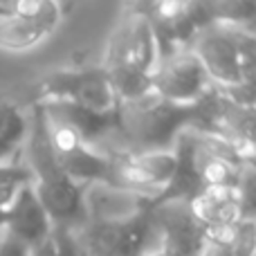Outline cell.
<instances>
[{
    "mask_svg": "<svg viewBox=\"0 0 256 256\" xmlns=\"http://www.w3.org/2000/svg\"><path fill=\"white\" fill-rule=\"evenodd\" d=\"M191 52L198 56L207 76L218 88H230V86H236L243 79L240 61L238 54H236V45L230 27L212 25L209 30H204L196 38Z\"/></svg>",
    "mask_w": 256,
    "mask_h": 256,
    "instance_id": "obj_9",
    "label": "cell"
},
{
    "mask_svg": "<svg viewBox=\"0 0 256 256\" xmlns=\"http://www.w3.org/2000/svg\"><path fill=\"white\" fill-rule=\"evenodd\" d=\"M34 250L30 245H25L22 240H18L16 236L2 232L0 234V256H32Z\"/></svg>",
    "mask_w": 256,
    "mask_h": 256,
    "instance_id": "obj_20",
    "label": "cell"
},
{
    "mask_svg": "<svg viewBox=\"0 0 256 256\" xmlns=\"http://www.w3.org/2000/svg\"><path fill=\"white\" fill-rule=\"evenodd\" d=\"M158 245L166 256H200L204 248V230L191 214L189 202H168L153 207Z\"/></svg>",
    "mask_w": 256,
    "mask_h": 256,
    "instance_id": "obj_8",
    "label": "cell"
},
{
    "mask_svg": "<svg viewBox=\"0 0 256 256\" xmlns=\"http://www.w3.org/2000/svg\"><path fill=\"white\" fill-rule=\"evenodd\" d=\"M189 207L204 232L232 230L243 220L236 186H204Z\"/></svg>",
    "mask_w": 256,
    "mask_h": 256,
    "instance_id": "obj_11",
    "label": "cell"
},
{
    "mask_svg": "<svg viewBox=\"0 0 256 256\" xmlns=\"http://www.w3.org/2000/svg\"><path fill=\"white\" fill-rule=\"evenodd\" d=\"M25 150L27 162H30L27 166L34 176L32 186L48 212L52 225L81 232L88 222V212H86L88 186L68 178L66 171L58 166L52 144H50L48 122H45L40 104H34L30 110V132L25 140Z\"/></svg>",
    "mask_w": 256,
    "mask_h": 256,
    "instance_id": "obj_1",
    "label": "cell"
},
{
    "mask_svg": "<svg viewBox=\"0 0 256 256\" xmlns=\"http://www.w3.org/2000/svg\"><path fill=\"white\" fill-rule=\"evenodd\" d=\"M52 220H50L45 207L40 204L34 186L22 184L16 189L12 202L7 207V218H4V232L16 236L32 250H38L40 245L48 243L52 234Z\"/></svg>",
    "mask_w": 256,
    "mask_h": 256,
    "instance_id": "obj_10",
    "label": "cell"
},
{
    "mask_svg": "<svg viewBox=\"0 0 256 256\" xmlns=\"http://www.w3.org/2000/svg\"><path fill=\"white\" fill-rule=\"evenodd\" d=\"M50 254L52 256H88L81 243V236L70 227H52L50 234Z\"/></svg>",
    "mask_w": 256,
    "mask_h": 256,
    "instance_id": "obj_15",
    "label": "cell"
},
{
    "mask_svg": "<svg viewBox=\"0 0 256 256\" xmlns=\"http://www.w3.org/2000/svg\"><path fill=\"white\" fill-rule=\"evenodd\" d=\"M230 32L236 45L243 79L245 76H256V34L248 30H240V27H230Z\"/></svg>",
    "mask_w": 256,
    "mask_h": 256,
    "instance_id": "obj_14",
    "label": "cell"
},
{
    "mask_svg": "<svg viewBox=\"0 0 256 256\" xmlns=\"http://www.w3.org/2000/svg\"><path fill=\"white\" fill-rule=\"evenodd\" d=\"M236 196H238V204H240L243 218H256V171H252V168L245 166V164L238 173Z\"/></svg>",
    "mask_w": 256,
    "mask_h": 256,
    "instance_id": "obj_16",
    "label": "cell"
},
{
    "mask_svg": "<svg viewBox=\"0 0 256 256\" xmlns=\"http://www.w3.org/2000/svg\"><path fill=\"white\" fill-rule=\"evenodd\" d=\"M43 102H70L94 112H110L120 106L104 66L56 70L48 74L36 90V104Z\"/></svg>",
    "mask_w": 256,
    "mask_h": 256,
    "instance_id": "obj_3",
    "label": "cell"
},
{
    "mask_svg": "<svg viewBox=\"0 0 256 256\" xmlns=\"http://www.w3.org/2000/svg\"><path fill=\"white\" fill-rule=\"evenodd\" d=\"M212 88V79L191 50L178 52L168 61L160 63L153 72V92L171 104L191 106L200 102Z\"/></svg>",
    "mask_w": 256,
    "mask_h": 256,
    "instance_id": "obj_7",
    "label": "cell"
},
{
    "mask_svg": "<svg viewBox=\"0 0 256 256\" xmlns=\"http://www.w3.org/2000/svg\"><path fill=\"white\" fill-rule=\"evenodd\" d=\"M16 189H0V234L4 232V218H7V207L12 202Z\"/></svg>",
    "mask_w": 256,
    "mask_h": 256,
    "instance_id": "obj_21",
    "label": "cell"
},
{
    "mask_svg": "<svg viewBox=\"0 0 256 256\" xmlns=\"http://www.w3.org/2000/svg\"><path fill=\"white\" fill-rule=\"evenodd\" d=\"M214 22L220 27H245L254 20L256 2L252 0H225V2H209Z\"/></svg>",
    "mask_w": 256,
    "mask_h": 256,
    "instance_id": "obj_13",
    "label": "cell"
},
{
    "mask_svg": "<svg viewBox=\"0 0 256 256\" xmlns=\"http://www.w3.org/2000/svg\"><path fill=\"white\" fill-rule=\"evenodd\" d=\"M232 256H256V218H243L232 238Z\"/></svg>",
    "mask_w": 256,
    "mask_h": 256,
    "instance_id": "obj_17",
    "label": "cell"
},
{
    "mask_svg": "<svg viewBox=\"0 0 256 256\" xmlns=\"http://www.w3.org/2000/svg\"><path fill=\"white\" fill-rule=\"evenodd\" d=\"M30 132V115L16 104L0 102V164L16 162V155L25 146Z\"/></svg>",
    "mask_w": 256,
    "mask_h": 256,
    "instance_id": "obj_12",
    "label": "cell"
},
{
    "mask_svg": "<svg viewBox=\"0 0 256 256\" xmlns=\"http://www.w3.org/2000/svg\"><path fill=\"white\" fill-rule=\"evenodd\" d=\"M14 16L0 20V48L30 50L43 43L63 20V7L50 0H20L12 2Z\"/></svg>",
    "mask_w": 256,
    "mask_h": 256,
    "instance_id": "obj_6",
    "label": "cell"
},
{
    "mask_svg": "<svg viewBox=\"0 0 256 256\" xmlns=\"http://www.w3.org/2000/svg\"><path fill=\"white\" fill-rule=\"evenodd\" d=\"M88 256H146L153 250V212L144 209L117 220H90L79 232Z\"/></svg>",
    "mask_w": 256,
    "mask_h": 256,
    "instance_id": "obj_4",
    "label": "cell"
},
{
    "mask_svg": "<svg viewBox=\"0 0 256 256\" xmlns=\"http://www.w3.org/2000/svg\"><path fill=\"white\" fill-rule=\"evenodd\" d=\"M106 70L110 68H135V70L153 74L158 68V48H155L153 30L142 4H128L122 12L120 22L108 40Z\"/></svg>",
    "mask_w": 256,
    "mask_h": 256,
    "instance_id": "obj_5",
    "label": "cell"
},
{
    "mask_svg": "<svg viewBox=\"0 0 256 256\" xmlns=\"http://www.w3.org/2000/svg\"><path fill=\"white\" fill-rule=\"evenodd\" d=\"M32 256H52V254H50V243H45V245H40L38 250H34V254H32Z\"/></svg>",
    "mask_w": 256,
    "mask_h": 256,
    "instance_id": "obj_22",
    "label": "cell"
},
{
    "mask_svg": "<svg viewBox=\"0 0 256 256\" xmlns=\"http://www.w3.org/2000/svg\"><path fill=\"white\" fill-rule=\"evenodd\" d=\"M196 106H182L150 92L137 102L120 104V137L128 153H162L194 124Z\"/></svg>",
    "mask_w": 256,
    "mask_h": 256,
    "instance_id": "obj_2",
    "label": "cell"
},
{
    "mask_svg": "<svg viewBox=\"0 0 256 256\" xmlns=\"http://www.w3.org/2000/svg\"><path fill=\"white\" fill-rule=\"evenodd\" d=\"M34 176H32L30 166L20 162H2L0 164V189H18L22 184H32Z\"/></svg>",
    "mask_w": 256,
    "mask_h": 256,
    "instance_id": "obj_19",
    "label": "cell"
},
{
    "mask_svg": "<svg viewBox=\"0 0 256 256\" xmlns=\"http://www.w3.org/2000/svg\"><path fill=\"white\" fill-rule=\"evenodd\" d=\"M218 88V86H216ZM220 94L238 108H256V76H245L236 86L218 88Z\"/></svg>",
    "mask_w": 256,
    "mask_h": 256,
    "instance_id": "obj_18",
    "label": "cell"
}]
</instances>
